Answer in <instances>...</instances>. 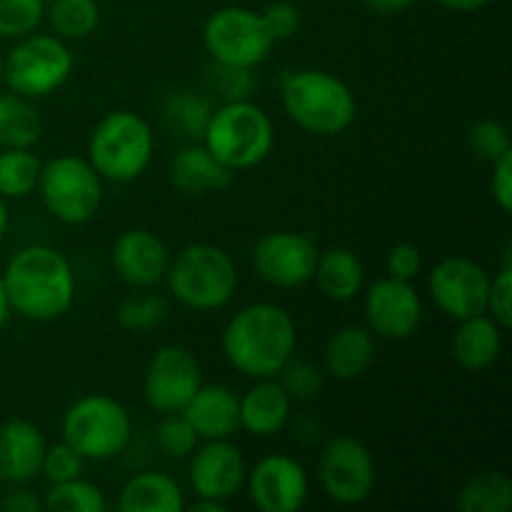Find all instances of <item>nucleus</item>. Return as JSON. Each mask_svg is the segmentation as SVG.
<instances>
[{
	"label": "nucleus",
	"mask_w": 512,
	"mask_h": 512,
	"mask_svg": "<svg viewBox=\"0 0 512 512\" xmlns=\"http://www.w3.org/2000/svg\"><path fill=\"white\" fill-rule=\"evenodd\" d=\"M155 440H158V448L173 460L190 458L200 443L198 433H195V428L183 413L163 415V420L158 425V433H155Z\"/></svg>",
	"instance_id": "e433bc0d"
},
{
	"label": "nucleus",
	"mask_w": 512,
	"mask_h": 512,
	"mask_svg": "<svg viewBox=\"0 0 512 512\" xmlns=\"http://www.w3.org/2000/svg\"><path fill=\"white\" fill-rule=\"evenodd\" d=\"M45 18V0H0V38L20 40Z\"/></svg>",
	"instance_id": "f704fd0d"
},
{
	"label": "nucleus",
	"mask_w": 512,
	"mask_h": 512,
	"mask_svg": "<svg viewBox=\"0 0 512 512\" xmlns=\"http://www.w3.org/2000/svg\"><path fill=\"white\" fill-rule=\"evenodd\" d=\"M170 183L185 195L223 193L233 183V170L225 168L203 143H190L170 160Z\"/></svg>",
	"instance_id": "4be33fe9"
},
{
	"label": "nucleus",
	"mask_w": 512,
	"mask_h": 512,
	"mask_svg": "<svg viewBox=\"0 0 512 512\" xmlns=\"http://www.w3.org/2000/svg\"><path fill=\"white\" fill-rule=\"evenodd\" d=\"M190 510L193 512H225L228 510V503L213 498H198L195 503H190Z\"/></svg>",
	"instance_id": "de8ad7c7"
},
{
	"label": "nucleus",
	"mask_w": 512,
	"mask_h": 512,
	"mask_svg": "<svg viewBox=\"0 0 512 512\" xmlns=\"http://www.w3.org/2000/svg\"><path fill=\"white\" fill-rule=\"evenodd\" d=\"M220 345L225 360L245 378H275L293 358L298 328L280 305L253 303L228 320Z\"/></svg>",
	"instance_id": "f03ea898"
},
{
	"label": "nucleus",
	"mask_w": 512,
	"mask_h": 512,
	"mask_svg": "<svg viewBox=\"0 0 512 512\" xmlns=\"http://www.w3.org/2000/svg\"><path fill=\"white\" fill-rule=\"evenodd\" d=\"M503 353V328L488 313L458 320L453 335V358L468 373L490 368Z\"/></svg>",
	"instance_id": "5701e85b"
},
{
	"label": "nucleus",
	"mask_w": 512,
	"mask_h": 512,
	"mask_svg": "<svg viewBox=\"0 0 512 512\" xmlns=\"http://www.w3.org/2000/svg\"><path fill=\"white\" fill-rule=\"evenodd\" d=\"M360 3L378 15H398L403 13V10L413 8L418 0H360Z\"/></svg>",
	"instance_id": "a18cd8bd"
},
{
	"label": "nucleus",
	"mask_w": 512,
	"mask_h": 512,
	"mask_svg": "<svg viewBox=\"0 0 512 512\" xmlns=\"http://www.w3.org/2000/svg\"><path fill=\"white\" fill-rule=\"evenodd\" d=\"M200 143L233 173L258 168L273 153V120L253 100L220 103L210 115Z\"/></svg>",
	"instance_id": "423d86ee"
},
{
	"label": "nucleus",
	"mask_w": 512,
	"mask_h": 512,
	"mask_svg": "<svg viewBox=\"0 0 512 512\" xmlns=\"http://www.w3.org/2000/svg\"><path fill=\"white\" fill-rule=\"evenodd\" d=\"M373 453L360 440L338 435L328 440L320 455L318 478L320 488L333 503L360 505L370 498L375 488Z\"/></svg>",
	"instance_id": "9b49d317"
},
{
	"label": "nucleus",
	"mask_w": 512,
	"mask_h": 512,
	"mask_svg": "<svg viewBox=\"0 0 512 512\" xmlns=\"http://www.w3.org/2000/svg\"><path fill=\"white\" fill-rule=\"evenodd\" d=\"M488 315L503 330L512 325V265H500L498 275L490 278Z\"/></svg>",
	"instance_id": "ea45409f"
},
{
	"label": "nucleus",
	"mask_w": 512,
	"mask_h": 512,
	"mask_svg": "<svg viewBox=\"0 0 512 512\" xmlns=\"http://www.w3.org/2000/svg\"><path fill=\"white\" fill-rule=\"evenodd\" d=\"M440 8H448L453 13H478L485 5H490L493 0H435Z\"/></svg>",
	"instance_id": "49530a36"
},
{
	"label": "nucleus",
	"mask_w": 512,
	"mask_h": 512,
	"mask_svg": "<svg viewBox=\"0 0 512 512\" xmlns=\"http://www.w3.org/2000/svg\"><path fill=\"white\" fill-rule=\"evenodd\" d=\"M490 195H493L495 205L510 215L512 210V153L503 155L493 163V178H490Z\"/></svg>",
	"instance_id": "37998d69"
},
{
	"label": "nucleus",
	"mask_w": 512,
	"mask_h": 512,
	"mask_svg": "<svg viewBox=\"0 0 512 512\" xmlns=\"http://www.w3.org/2000/svg\"><path fill=\"white\" fill-rule=\"evenodd\" d=\"M108 508L103 490L83 480V475L68 483L50 485L43 495V510L48 512H103Z\"/></svg>",
	"instance_id": "2f4dec72"
},
{
	"label": "nucleus",
	"mask_w": 512,
	"mask_h": 512,
	"mask_svg": "<svg viewBox=\"0 0 512 512\" xmlns=\"http://www.w3.org/2000/svg\"><path fill=\"white\" fill-rule=\"evenodd\" d=\"M45 18L58 38L83 40L98 30L100 5L98 0H50Z\"/></svg>",
	"instance_id": "c756f323"
},
{
	"label": "nucleus",
	"mask_w": 512,
	"mask_h": 512,
	"mask_svg": "<svg viewBox=\"0 0 512 512\" xmlns=\"http://www.w3.org/2000/svg\"><path fill=\"white\" fill-rule=\"evenodd\" d=\"M180 413L200 440H230L240 430V398L220 383H203Z\"/></svg>",
	"instance_id": "aec40b11"
},
{
	"label": "nucleus",
	"mask_w": 512,
	"mask_h": 512,
	"mask_svg": "<svg viewBox=\"0 0 512 512\" xmlns=\"http://www.w3.org/2000/svg\"><path fill=\"white\" fill-rule=\"evenodd\" d=\"M465 138H468L470 153L478 160H483V163L493 165L495 160L512 153L508 128L495 118L475 120L468 128V135H465Z\"/></svg>",
	"instance_id": "c9c22d12"
},
{
	"label": "nucleus",
	"mask_w": 512,
	"mask_h": 512,
	"mask_svg": "<svg viewBox=\"0 0 512 512\" xmlns=\"http://www.w3.org/2000/svg\"><path fill=\"white\" fill-rule=\"evenodd\" d=\"M293 415V400L278 378H260L240 398V428L255 438H273Z\"/></svg>",
	"instance_id": "412c9836"
},
{
	"label": "nucleus",
	"mask_w": 512,
	"mask_h": 512,
	"mask_svg": "<svg viewBox=\"0 0 512 512\" xmlns=\"http://www.w3.org/2000/svg\"><path fill=\"white\" fill-rule=\"evenodd\" d=\"M213 110V100L208 95L180 88L165 95L160 118H163L165 128L173 130L175 135L198 143V140H203V133L208 128V120L213 115Z\"/></svg>",
	"instance_id": "bb28decb"
},
{
	"label": "nucleus",
	"mask_w": 512,
	"mask_h": 512,
	"mask_svg": "<svg viewBox=\"0 0 512 512\" xmlns=\"http://www.w3.org/2000/svg\"><path fill=\"white\" fill-rule=\"evenodd\" d=\"M85 458L68 445L65 440L60 443L48 445L43 455V468H40V478L48 480L50 485L55 483H68V480H75L83 475Z\"/></svg>",
	"instance_id": "58836bf2"
},
{
	"label": "nucleus",
	"mask_w": 512,
	"mask_h": 512,
	"mask_svg": "<svg viewBox=\"0 0 512 512\" xmlns=\"http://www.w3.org/2000/svg\"><path fill=\"white\" fill-rule=\"evenodd\" d=\"M75 60L63 38L50 33H30L15 40L3 55V80L8 90L30 100L48 98L70 80Z\"/></svg>",
	"instance_id": "6e6552de"
},
{
	"label": "nucleus",
	"mask_w": 512,
	"mask_h": 512,
	"mask_svg": "<svg viewBox=\"0 0 512 512\" xmlns=\"http://www.w3.org/2000/svg\"><path fill=\"white\" fill-rule=\"evenodd\" d=\"M43 135V118L33 100L5 90L0 93V150L33 148Z\"/></svg>",
	"instance_id": "cd10ccee"
},
{
	"label": "nucleus",
	"mask_w": 512,
	"mask_h": 512,
	"mask_svg": "<svg viewBox=\"0 0 512 512\" xmlns=\"http://www.w3.org/2000/svg\"><path fill=\"white\" fill-rule=\"evenodd\" d=\"M203 385V370L185 345H163L143 375V398L155 413H180Z\"/></svg>",
	"instance_id": "f8f14e48"
},
{
	"label": "nucleus",
	"mask_w": 512,
	"mask_h": 512,
	"mask_svg": "<svg viewBox=\"0 0 512 512\" xmlns=\"http://www.w3.org/2000/svg\"><path fill=\"white\" fill-rule=\"evenodd\" d=\"M283 108L305 133L335 138L355 123L358 100L350 85L320 68L295 70L283 83Z\"/></svg>",
	"instance_id": "7ed1b4c3"
},
{
	"label": "nucleus",
	"mask_w": 512,
	"mask_h": 512,
	"mask_svg": "<svg viewBox=\"0 0 512 512\" xmlns=\"http://www.w3.org/2000/svg\"><path fill=\"white\" fill-rule=\"evenodd\" d=\"M40 170L43 163L30 148L0 150V198H28L38 188Z\"/></svg>",
	"instance_id": "7c9ffc66"
},
{
	"label": "nucleus",
	"mask_w": 512,
	"mask_h": 512,
	"mask_svg": "<svg viewBox=\"0 0 512 512\" xmlns=\"http://www.w3.org/2000/svg\"><path fill=\"white\" fill-rule=\"evenodd\" d=\"M260 15H263L265 25H268L275 43H278V40L293 38L300 30V23H303V15H300L298 5L288 3V0H275L268 8L260 10Z\"/></svg>",
	"instance_id": "a19ab883"
},
{
	"label": "nucleus",
	"mask_w": 512,
	"mask_h": 512,
	"mask_svg": "<svg viewBox=\"0 0 512 512\" xmlns=\"http://www.w3.org/2000/svg\"><path fill=\"white\" fill-rule=\"evenodd\" d=\"M278 383L283 385L285 393L290 395V400H313L318 398V393L323 390V370L318 365L308 363V360H295L290 358L288 363L283 365L278 375Z\"/></svg>",
	"instance_id": "4c0bfd02"
},
{
	"label": "nucleus",
	"mask_w": 512,
	"mask_h": 512,
	"mask_svg": "<svg viewBox=\"0 0 512 512\" xmlns=\"http://www.w3.org/2000/svg\"><path fill=\"white\" fill-rule=\"evenodd\" d=\"M375 360V340L368 328L358 325H345L335 330L325 343L323 363L325 373L340 383L358 380L360 375L368 373V368Z\"/></svg>",
	"instance_id": "b1692460"
},
{
	"label": "nucleus",
	"mask_w": 512,
	"mask_h": 512,
	"mask_svg": "<svg viewBox=\"0 0 512 512\" xmlns=\"http://www.w3.org/2000/svg\"><path fill=\"white\" fill-rule=\"evenodd\" d=\"M8 318H10V303H8V295H5L3 275H0V328L8 323Z\"/></svg>",
	"instance_id": "09e8293b"
},
{
	"label": "nucleus",
	"mask_w": 512,
	"mask_h": 512,
	"mask_svg": "<svg viewBox=\"0 0 512 512\" xmlns=\"http://www.w3.org/2000/svg\"><path fill=\"white\" fill-rule=\"evenodd\" d=\"M313 280L320 288V293L328 300H333V303H348L365 285L363 260L348 248L320 250Z\"/></svg>",
	"instance_id": "393cba45"
},
{
	"label": "nucleus",
	"mask_w": 512,
	"mask_h": 512,
	"mask_svg": "<svg viewBox=\"0 0 512 512\" xmlns=\"http://www.w3.org/2000/svg\"><path fill=\"white\" fill-rule=\"evenodd\" d=\"M318 255L320 248L308 235L275 230L255 243L250 265L263 283L290 290L313 280Z\"/></svg>",
	"instance_id": "ddd939ff"
},
{
	"label": "nucleus",
	"mask_w": 512,
	"mask_h": 512,
	"mask_svg": "<svg viewBox=\"0 0 512 512\" xmlns=\"http://www.w3.org/2000/svg\"><path fill=\"white\" fill-rule=\"evenodd\" d=\"M245 488L260 512H298L308 503L310 480L298 460L275 453L248 470Z\"/></svg>",
	"instance_id": "dca6fc26"
},
{
	"label": "nucleus",
	"mask_w": 512,
	"mask_h": 512,
	"mask_svg": "<svg viewBox=\"0 0 512 512\" xmlns=\"http://www.w3.org/2000/svg\"><path fill=\"white\" fill-rule=\"evenodd\" d=\"M245 478V455L230 440H205L190 455V485L198 498L230 503L245 488Z\"/></svg>",
	"instance_id": "f3484780"
},
{
	"label": "nucleus",
	"mask_w": 512,
	"mask_h": 512,
	"mask_svg": "<svg viewBox=\"0 0 512 512\" xmlns=\"http://www.w3.org/2000/svg\"><path fill=\"white\" fill-rule=\"evenodd\" d=\"M203 45L213 63L255 70L268 60L275 40L260 10L225 5L205 20Z\"/></svg>",
	"instance_id": "9d476101"
},
{
	"label": "nucleus",
	"mask_w": 512,
	"mask_h": 512,
	"mask_svg": "<svg viewBox=\"0 0 512 512\" xmlns=\"http://www.w3.org/2000/svg\"><path fill=\"white\" fill-rule=\"evenodd\" d=\"M115 273L130 288H153L165 278L170 265V250L163 240L145 228L125 230L118 235L110 253Z\"/></svg>",
	"instance_id": "a211bd4d"
},
{
	"label": "nucleus",
	"mask_w": 512,
	"mask_h": 512,
	"mask_svg": "<svg viewBox=\"0 0 512 512\" xmlns=\"http://www.w3.org/2000/svg\"><path fill=\"white\" fill-rule=\"evenodd\" d=\"M60 433L85 460H113L133 438V420L123 403L103 393L75 400L63 415Z\"/></svg>",
	"instance_id": "0eeeda50"
},
{
	"label": "nucleus",
	"mask_w": 512,
	"mask_h": 512,
	"mask_svg": "<svg viewBox=\"0 0 512 512\" xmlns=\"http://www.w3.org/2000/svg\"><path fill=\"white\" fill-rule=\"evenodd\" d=\"M45 443L43 430L30 420H8L0 428V478L13 485H30L40 478Z\"/></svg>",
	"instance_id": "6ab92c4d"
},
{
	"label": "nucleus",
	"mask_w": 512,
	"mask_h": 512,
	"mask_svg": "<svg viewBox=\"0 0 512 512\" xmlns=\"http://www.w3.org/2000/svg\"><path fill=\"white\" fill-rule=\"evenodd\" d=\"M253 68H238V65L210 63L205 70V88L220 103H238V100H250L255 93Z\"/></svg>",
	"instance_id": "473e14b6"
},
{
	"label": "nucleus",
	"mask_w": 512,
	"mask_h": 512,
	"mask_svg": "<svg viewBox=\"0 0 512 512\" xmlns=\"http://www.w3.org/2000/svg\"><path fill=\"white\" fill-rule=\"evenodd\" d=\"M8 225H10L8 205H5V198H0V243H3L5 233H8Z\"/></svg>",
	"instance_id": "8fccbe9b"
},
{
	"label": "nucleus",
	"mask_w": 512,
	"mask_h": 512,
	"mask_svg": "<svg viewBox=\"0 0 512 512\" xmlns=\"http://www.w3.org/2000/svg\"><path fill=\"white\" fill-rule=\"evenodd\" d=\"M363 315L370 333L385 340H408L423 323V300L413 283L395 278H380L368 288L363 300Z\"/></svg>",
	"instance_id": "2eb2a0df"
},
{
	"label": "nucleus",
	"mask_w": 512,
	"mask_h": 512,
	"mask_svg": "<svg viewBox=\"0 0 512 512\" xmlns=\"http://www.w3.org/2000/svg\"><path fill=\"white\" fill-rule=\"evenodd\" d=\"M0 510L3 512H40L43 510V500H40L38 495L30 493L25 485H18L15 490H10V493L3 495V500H0Z\"/></svg>",
	"instance_id": "c03bdc74"
},
{
	"label": "nucleus",
	"mask_w": 512,
	"mask_h": 512,
	"mask_svg": "<svg viewBox=\"0 0 512 512\" xmlns=\"http://www.w3.org/2000/svg\"><path fill=\"white\" fill-rule=\"evenodd\" d=\"M428 290L440 313L453 320L488 313L490 273L470 258H443L428 275Z\"/></svg>",
	"instance_id": "4468645a"
},
{
	"label": "nucleus",
	"mask_w": 512,
	"mask_h": 512,
	"mask_svg": "<svg viewBox=\"0 0 512 512\" xmlns=\"http://www.w3.org/2000/svg\"><path fill=\"white\" fill-rule=\"evenodd\" d=\"M45 210L58 223L85 225L103 203V178L88 158L58 155L40 170L38 188Z\"/></svg>",
	"instance_id": "1a4fd4ad"
},
{
	"label": "nucleus",
	"mask_w": 512,
	"mask_h": 512,
	"mask_svg": "<svg viewBox=\"0 0 512 512\" xmlns=\"http://www.w3.org/2000/svg\"><path fill=\"white\" fill-rule=\"evenodd\" d=\"M0 80H3V53H0Z\"/></svg>",
	"instance_id": "3c124183"
},
{
	"label": "nucleus",
	"mask_w": 512,
	"mask_h": 512,
	"mask_svg": "<svg viewBox=\"0 0 512 512\" xmlns=\"http://www.w3.org/2000/svg\"><path fill=\"white\" fill-rule=\"evenodd\" d=\"M10 313L33 323H53L75 303V273L70 260L50 245H25L3 273Z\"/></svg>",
	"instance_id": "f257e3e1"
},
{
	"label": "nucleus",
	"mask_w": 512,
	"mask_h": 512,
	"mask_svg": "<svg viewBox=\"0 0 512 512\" xmlns=\"http://www.w3.org/2000/svg\"><path fill=\"white\" fill-rule=\"evenodd\" d=\"M168 318V303L153 293H133L118 305V325L128 333H148Z\"/></svg>",
	"instance_id": "72a5a7b5"
},
{
	"label": "nucleus",
	"mask_w": 512,
	"mask_h": 512,
	"mask_svg": "<svg viewBox=\"0 0 512 512\" xmlns=\"http://www.w3.org/2000/svg\"><path fill=\"white\" fill-rule=\"evenodd\" d=\"M385 268H388L390 278L413 283L420 270H423V253L413 243H400L388 253Z\"/></svg>",
	"instance_id": "79ce46f5"
},
{
	"label": "nucleus",
	"mask_w": 512,
	"mask_h": 512,
	"mask_svg": "<svg viewBox=\"0 0 512 512\" xmlns=\"http://www.w3.org/2000/svg\"><path fill=\"white\" fill-rule=\"evenodd\" d=\"M155 135L143 115L113 110L95 123L88 140V160L110 183H133L153 163Z\"/></svg>",
	"instance_id": "39448f33"
},
{
	"label": "nucleus",
	"mask_w": 512,
	"mask_h": 512,
	"mask_svg": "<svg viewBox=\"0 0 512 512\" xmlns=\"http://www.w3.org/2000/svg\"><path fill=\"white\" fill-rule=\"evenodd\" d=\"M168 288L180 305L198 313L220 310L233 300L240 273L230 253L213 243L185 245L168 265Z\"/></svg>",
	"instance_id": "20e7f679"
},
{
	"label": "nucleus",
	"mask_w": 512,
	"mask_h": 512,
	"mask_svg": "<svg viewBox=\"0 0 512 512\" xmlns=\"http://www.w3.org/2000/svg\"><path fill=\"white\" fill-rule=\"evenodd\" d=\"M120 512H183L180 485L163 473H138L120 488Z\"/></svg>",
	"instance_id": "a878e982"
},
{
	"label": "nucleus",
	"mask_w": 512,
	"mask_h": 512,
	"mask_svg": "<svg viewBox=\"0 0 512 512\" xmlns=\"http://www.w3.org/2000/svg\"><path fill=\"white\" fill-rule=\"evenodd\" d=\"M460 512H510L512 480L505 473H483L470 478L455 498Z\"/></svg>",
	"instance_id": "c85d7f7f"
}]
</instances>
